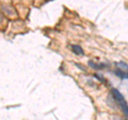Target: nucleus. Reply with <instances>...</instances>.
Here are the masks:
<instances>
[{
    "mask_svg": "<svg viewBox=\"0 0 128 120\" xmlns=\"http://www.w3.org/2000/svg\"><path fill=\"white\" fill-rule=\"evenodd\" d=\"M111 94H112V96H113V99H114L115 103L118 104V106L121 109V111L124 113V115H125L126 117H128V103L126 102L124 96L115 88L111 89Z\"/></svg>",
    "mask_w": 128,
    "mask_h": 120,
    "instance_id": "obj_1",
    "label": "nucleus"
},
{
    "mask_svg": "<svg viewBox=\"0 0 128 120\" xmlns=\"http://www.w3.org/2000/svg\"><path fill=\"white\" fill-rule=\"evenodd\" d=\"M89 66L91 68H93V69H96V70H100V69H104V68L106 67V64H97L93 61H89Z\"/></svg>",
    "mask_w": 128,
    "mask_h": 120,
    "instance_id": "obj_2",
    "label": "nucleus"
},
{
    "mask_svg": "<svg viewBox=\"0 0 128 120\" xmlns=\"http://www.w3.org/2000/svg\"><path fill=\"white\" fill-rule=\"evenodd\" d=\"M72 50H73V52L77 55H83L84 52H83V49L79 45H72Z\"/></svg>",
    "mask_w": 128,
    "mask_h": 120,
    "instance_id": "obj_3",
    "label": "nucleus"
},
{
    "mask_svg": "<svg viewBox=\"0 0 128 120\" xmlns=\"http://www.w3.org/2000/svg\"><path fill=\"white\" fill-rule=\"evenodd\" d=\"M116 67L118 68V69H121L122 71H125V72H128V64L126 62L124 61H121V62H118L116 64Z\"/></svg>",
    "mask_w": 128,
    "mask_h": 120,
    "instance_id": "obj_4",
    "label": "nucleus"
},
{
    "mask_svg": "<svg viewBox=\"0 0 128 120\" xmlns=\"http://www.w3.org/2000/svg\"><path fill=\"white\" fill-rule=\"evenodd\" d=\"M114 73L118 75V77H120L121 79H128V72H125V71H122L121 69H118L114 71Z\"/></svg>",
    "mask_w": 128,
    "mask_h": 120,
    "instance_id": "obj_5",
    "label": "nucleus"
},
{
    "mask_svg": "<svg viewBox=\"0 0 128 120\" xmlns=\"http://www.w3.org/2000/svg\"><path fill=\"white\" fill-rule=\"evenodd\" d=\"M94 77L97 79V80H99L100 82H102V83H106V79L105 78H102V74H98V73H95L94 74Z\"/></svg>",
    "mask_w": 128,
    "mask_h": 120,
    "instance_id": "obj_6",
    "label": "nucleus"
},
{
    "mask_svg": "<svg viewBox=\"0 0 128 120\" xmlns=\"http://www.w3.org/2000/svg\"><path fill=\"white\" fill-rule=\"evenodd\" d=\"M76 66H77V67H79L80 69H82L83 71H86V68H84V66H83V65H80V64H76Z\"/></svg>",
    "mask_w": 128,
    "mask_h": 120,
    "instance_id": "obj_7",
    "label": "nucleus"
}]
</instances>
